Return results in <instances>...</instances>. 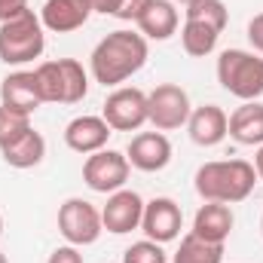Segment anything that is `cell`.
<instances>
[{
  "label": "cell",
  "mask_w": 263,
  "mask_h": 263,
  "mask_svg": "<svg viewBox=\"0 0 263 263\" xmlns=\"http://www.w3.org/2000/svg\"><path fill=\"white\" fill-rule=\"evenodd\" d=\"M187 132H190V141L199 147H217L230 135V117L217 104H202V107L190 110Z\"/></svg>",
  "instance_id": "9a60e30c"
},
{
  "label": "cell",
  "mask_w": 263,
  "mask_h": 263,
  "mask_svg": "<svg viewBox=\"0 0 263 263\" xmlns=\"http://www.w3.org/2000/svg\"><path fill=\"white\" fill-rule=\"evenodd\" d=\"M230 138L245 147L263 144V104L260 101H242L230 114Z\"/></svg>",
  "instance_id": "d6986e66"
},
{
  "label": "cell",
  "mask_w": 263,
  "mask_h": 263,
  "mask_svg": "<svg viewBox=\"0 0 263 263\" xmlns=\"http://www.w3.org/2000/svg\"><path fill=\"white\" fill-rule=\"evenodd\" d=\"M89 15H92L89 0H46L40 9V22L52 34H70V31L83 28L89 22Z\"/></svg>",
  "instance_id": "2e32d148"
},
{
  "label": "cell",
  "mask_w": 263,
  "mask_h": 263,
  "mask_svg": "<svg viewBox=\"0 0 263 263\" xmlns=\"http://www.w3.org/2000/svg\"><path fill=\"white\" fill-rule=\"evenodd\" d=\"M172 3H184V6H190V3H193V0H172Z\"/></svg>",
  "instance_id": "1f68e13d"
},
{
  "label": "cell",
  "mask_w": 263,
  "mask_h": 263,
  "mask_svg": "<svg viewBox=\"0 0 263 263\" xmlns=\"http://www.w3.org/2000/svg\"><path fill=\"white\" fill-rule=\"evenodd\" d=\"M0 236H3V214H0Z\"/></svg>",
  "instance_id": "836d02e7"
},
{
  "label": "cell",
  "mask_w": 263,
  "mask_h": 263,
  "mask_svg": "<svg viewBox=\"0 0 263 263\" xmlns=\"http://www.w3.org/2000/svg\"><path fill=\"white\" fill-rule=\"evenodd\" d=\"M147 55H150L147 40L138 31L120 28V31H110L107 37L98 40V46L89 55V73L104 89L107 86L117 89L147 65Z\"/></svg>",
  "instance_id": "6da1fadb"
},
{
  "label": "cell",
  "mask_w": 263,
  "mask_h": 263,
  "mask_svg": "<svg viewBox=\"0 0 263 263\" xmlns=\"http://www.w3.org/2000/svg\"><path fill=\"white\" fill-rule=\"evenodd\" d=\"M59 233L65 236L67 245H77V248H86V245H95L104 233V223H101V211L89 202V199L70 196L59 205Z\"/></svg>",
  "instance_id": "8992f818"
},
{
  "label": "cell",
  "mask_w": 263,
  "mask_h": 263,
  "mask_svg": "<svg viewBox=\"0 0 263 263\" xmlns=\"http://www.w3.org/2000/svg\"><path fill=\"white\" fill-rule=\"evenodd\" d=\"M25 9H28V0H0V25L22 15Z\"/></svg>",
  "instance_id": "f1b7e54d"
},
{
  "label": "cell",
  "mask_w": 263,
  "mask_h": 263,
  "mask_svg": "<svg viewBox=\"0 0 263 263\" xmlns=\"http://www.w3.org/2000/svg\"><path fill=\"white\" fill-rule=\"evenodd\" d=\"M190 110V95L178 83H159L153 92H147V123L156 132H175L187 126Z\"/></svg>",
  "instance_id": "52a82bcc"
},
{
  "label": "cell",
  "mask_w": 263,
  "mask_h": 263,
  "mask_svg": "<svg viewBox=\"0 0 263 263\" xmlns=\"http://www.w3.org/2000/svg\"><path fill=\"white\" fill-rule=\"evenodd\" d=\"M0 156H3V162H6L9 168H34V165H40L43 156H46V138L37 129H31V132H25L18 141L6 144V147L0 150Z\"/></svg>",
  "instance_id": "ffe728a7"
},
{
  "label": "cell",
  "mask_w": 263,
  "mask_h": 263,
  "mask_svg": "<svg viewBox=\"0 0 263 263\" xmlns=\"http://www.w3.org/2000/svg\"><path fill=\"white\" fill-rule=\"evenodd\" d=\"M233 227H236V214H233L230 205H223V202H205V205H199L190 233L199 236V239H205V242L223 245L230 239Z\"/></svg>",
  "instance_id": "e0dca14e"
},
{
  "label": "cell",
  "mask_w": 263,
  "mask_h": 263,
  "mask_svg": "<svg viewBox=\"0 0 263 263\" xmlns=\"http://www.w3.org/2000/svg\"><path fill=\"white\" fill-rule=\"evenodd\" d=\"M101 117L114 132H138L147 123V92L138 86H117L104 98Z\"/></svg>",
  "instance_id": "9c48e42d"
},
{
  "label": "cell",
  "mask_w": 263,
  "mask_h": 263,
  "mask_svg": "<svg viewBox=\"0 0 263 263\" xmlns=\"http://www.w3.org/2000/svg\"><path fill=\"white\" fill-rule=\"evenodd\" d=\"M217 83L239 101H257L263 95V59L248 49H223L217 55Z\"/></svg>",
  "instance_id": "5b68a950"
},
{
  "label": "cell",
  "mask_w": 263,
  "mask_h": 263,
  "mask_svg": "<svg viewBox=\"0 0 263 263\" xmlns=\"http://www.w3.org/2000/svg\"><path fill=\"white\" fill-rule=\"evenodd\" d=\"M260 230H263V217H260Z\"/></svg>",
  "instance_id": "e575fe53"
},
{
  "label": "cell",
  "mask_w": 263,
  "mask_h": 263,
  "mask_svg": "<svg viewBox=\"0 0 263 263\" xmlns=\"http://www.w3.org/2000/svg\"><path fill=\"white\" fill-rule=\"evenodd\" d=\"M43 104H80L89 92V73L77 59H55L34 67Z\"/></svg>",
  "instance_id": "3957f363"
},
{
  "label": "cell",
  "mask_w": 263,
  "mask_h": 263,
  "mask_svg": "<svg viewBox=\"0 0 263 263\" xmlns=\"http://www.w3.org/2000/svg\"><path fill=\"white\" fill-rule=\"evenodd\" d=\"M135 25H138V34L144 40H168V37L178 34V25H181L178 3H172V0H150V6L141 12V18Z\"/></svg>",
  "instance_id": "ac0fdd59"
},
{
  "label": "cell",
  "mask_w": 263,
  "mask_h": 263,
  "mask_svg": "<svg viewBox=\"0 0 263 263\" xmlns=\"http://www.w3.org/2000/svg\"><path fill=\"white\" fill-rule=\"evenodd\" d=\"M92 3V12H101V15H114L120 0H89Z\"/></svg>",
  "instance_id": "f546056e"
},
{
  "label": "cell",
  "mask_w": 263,
  "mask_h": 263,
  "mask_svg": "<svg viewBox=\"0 0 263 263\" xmlns=\"http://www.w3.org/2000/svg\"><path fill=\"white\" fill-rule=\"evenodd\" d=\"M46 49V28L34 9L0 25V62L3 65H28L40 59Z\"/></svg>",
  "instance_id": "277c9868"
},
{
  "label": "cell",
  "mask_w": 263,
  "mask_h": 263,
  "mask_svg": "<svg viewBox=\"0 0 263 263\" xmlns=\"http://www.w3.org/2000/svg\"><path fill=\"white\" fill-rule=\"evenodd\" d=\"M0 263H9V257H6V254H3V251H0Z\"/></svg>",
  "instance_id": "d6a6232c"
},
{
  "label": "cell",
  "mask_w": 263,
  "mask_h": 263,
  "mask_svg": "<svg viewBox=\"0 0 263 263\" xmlns=\"http://www.w3.org/2000/svg\"><path fill=\"white\" fill-rule=\"evenodd\" d=\"M31 117L22 114V110H12V107H3L0 104V150L12 141H18L25 132H31Z\"/></svg>",
  "instance_id": "cb8c5ba5"
},
{
  "label": "cell",
  "mask_w": 263,
  "mask_h": 263,
  "mask_svg": "<svg viewBox=\"0 0 263 263\" xmlns=\"http://www.w3.org/2000/svg\"><path fill=\"white\" fill-rule=\"evenodd\" d=\"M46 263H83V254H80L77 245H59V248L49 254Z\"/></svg>",
  "instance_id": "4316f807"
},
{
  "label": "cell",
  "mask_w": 263,
  "mask_h": 263,
  "mask_svg": "<svg viewBox=\"0 0 263 263\" xmlns=\"http://www.w3.org/2000/svg\"><path fill=\"white\" fill-rule=\"evenodd\" d=\"M184 15L193 18V22H205V25L217 28L220 34H223V28H227V22H230V12H227V3H223V0H193V3L184 9Z\"/></svg>",
  "instance_id": "603a6c76"
},
{
  "label": "cell",
  "mask_w": 263,
  "mask_h": 263,
  "mask_svg": "<svg viewBox=\"0 0 263 263\" xmlns=\"http://www.w3.org/2000/svg\"><path fill=\"white\" fill-rule=\"evenodd\" d=\"M110 135H114V129L104 123V117L83 114V117H73L65 126V144H67V150L89 156V153L104 150Z\"/></svg>",
  "instance_id": "4fadbf2b"
},
{
  "label": "cell",
  "mask_w": 263,
  "mask_h": 263,
  "mask_svg": "<svg viewBox=\"0 0 263 263\" xmlns=\"http://www.w3.org/2000/svg\"><path fill=\"white\" fill-rule=\"evenodd\" d=\"M251 165H254V172H257V181H263V144L257 147V153H254V162H251Z\"/></svg>",
  "instance_id": "4dcf8cb0"
},
{
  "label": "cell",
  "mask_w": 263,
  "mask_h": 263,
  "mask_svg": "<svg viewBox=\"0 0 263 263\" xmlns=\"http://www.w3.org/2000/svg\"><path fill=\"white\" fill-rule=\"evenodd\" d=\"M193 184H196V193L202 196V202L236 205L254 193L257 172L248 159H214V162L199 165Z\"/></svg>",
  "instance_id": "7a4b0ae2"
},
{
  "label": "cell",
  "mask_w": 263,
  "mask_h": 263,
  "mask_svg": "<svg viewBox=\"0 0 263 263\" xmlns=\"http://www.w3.org/2000/svg\"><path fill=\"white\" fill-rule=\"evenodd\" d=\"M217 40H220V31L205 25V22H193V18H184V28H181V46L187 55L193 59H205L217 49Z\"/></svg>",
  "instance_id": "44dd1931"
},
{
  "label": "cell",
  "mask_w": 263,
  "mask_h": 263,
  "mask_svg": "<svg viewBox=\"0 0 263 263\" xmlns=\"http://www.w3.org/2000/svg\"><path fill=\"white\" fill-rule=\"evenodd\" d=\"M245 34H248V43L254 46V52L263 55V12H257V15L248 22V31H245Z\"/></svg>",
  "instance_id": "83f0119b"
},
{
  "label": "cell",
  "mask_w": 263,
  "mask_h": 263,
  "mask_svg": "<svg viewBox=\"0 0 263 263\" xmlns=\"http://www.w3.org/2000/svg\"><path fill=\"white\" fill-rule=\"evenodd\" d=\"M0 104L12 107V110H22L28 117L37 114V107H43V95H40L34 70H15V73L3 77V83H0Z\"/></svg>",
  "instance_id": "5bb4252c"
},
{
  "label": "cell",
  "mask_w": 263,
  "mask_h": 263,
  "mask_svg": "<svg viewBox=\"0 0 263 263\" xmlns=\"http://www.w3.org/2000/svg\"><path fill=\"white\" fill-rule=\"evenodd\" d=\"M126 159L138 172H162L172 162V141L162 132H138L126 147Z\"/></svg>",
  "instance_id": "7c38bea8"
},
{
  "label": "cell",
  "mask_w": 263,
  "mask_h": 263,
  "mask_svg": "<svg viewBox=\"0 0 263 263\" xmlns=\"http://www.w3.org/2000/svg\"><path fill=\"white\" fill-rule=\"evenodd\" d=\"M172 263H223V245L217 242H205L193 233H187L175 251Z\"/></svg>",
  "instance_id": "7402d4cb"
},
{
  "label": "cell",
  "mask_w": 263,
  "mask_h": 263,
  "mask_svg": "<svg viewBox=\"0 0 263 263\" xmlns=\"http://www.w3.org/2000/svg\"><path fill=\"white\" fill-rule=\"evenodd\" d=\"M129 159H126V153H120V150H98V153H89L86 156V162H83V181H86V187L89 190H95V193H117V190H123L126 187V181H129Z\"/></svg>",
  "instance_id": "ba28073f"
},
{
  "label": "cell",
  "mask_w": 263,
  "mask_h": 263,
  "mask_svg": "<svg viewBox=\"0 0 263 263\" xmlns=\"http://www.w3.org/2000/svg\"><path fill=\"white\" fill-rule=\"evenodd\" d=\"M147 6H150V0H120L114 18H120V22H138Z\"/></svg>",
  "instance_id": "484cf974"
},
{
  "label": "cell",
  "mask_w": 263,
  "mask_h": 263,
  "mask_svg": "<svg viewBox=\"0 0 263 263\" xmlns=\"http://www.w3.org/2000/svg\"><path fill=\"white\" fill-rule=\"evenodd\" d=\"M141 217H144V199L129 187L110 193L107 205L101 208V223L114 236H126L132 230H141Z\"/></svg>",
  "instance_id": "8fae6325"
},
{
  "label": "cell",
  "mask_w": 263,
  "mask_h": 263,
  "mask_svg": "<svg viewBox=\"0 0 263 263\" xmlns=\"http://www.w3.org/2000/svg\"><path fill=\"white\" fill-rule=\"evenodd\" d=\"M123 263H168V257H165L159 242L141 239V242H132L129 248L123 251Z\"/></svg>",
  "instance_id": "d4e9b609"
},
{
  "label": "cell",
  "mask_w": 263,
  "mask_h": 263,
  "mask_svg": "<svg viewBox=\"0 0 263 263\" xmlns=\"http://www.w3.org/2000/svg\"><path fill=\"white\" fill-rule=\"evenodd\" d=\"M141 230L147 239L165 245L175 242L184 230V211L172 196H156L144 202V217H141Z\"/></svg>",
  "instance_id": "30bf717a"
}]
</instances>
